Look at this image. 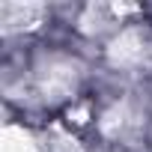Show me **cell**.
Instances as JSON below:
<instances>
[{
  "mask_svg": "<svg viewBox=\"0 0 152 152\" xmlns=\"http://www.w3.org/2000/svg\"><path fill=\"white\" fill-rule=\"evenodd\" d=\"M75 78H78V66L69 60H54L45 75H42V90L48 99H63L75 90Z\"/></svg>",
  "mask_w": 152,
  "mask_h": 152,
  "instance_id": "cell-1",
  "label": "cell"
},
{
  "mask_svg": "<svg viewBox=\"0 0 152 152\" xmlns=\"http://www.w3.org/2000/svg\"><path fill=\"white\" fill-rule=\"evenodd\" d=\"M45 9L39 3H0V24L6 33L12 30H30L42 21Z\"/></svg>",
  "mask_w": 152,
  "mask_h": 152,
  "instance_id": "cell-2",
  "label": "cell"
},
{
  "mask_svg": "<svg viewBox=\"0 0 152 152\" xmlns=\"http://www.w3.org/2000/svg\"><path fill=\"white\" fill-rule=\"evenodd\" d=\"M143 51V39L137 30H125L110 42V60L113 63H134Z\"/></svg>",
  "mask_w": 152,
  "mask_h": 152,
  "instance_id": "cell-3",
  "label": "cell"
},
{
  "mask_svg": "<svg viewBox=\"0 0 152 152\" xmlns=\"http://www.w3.org/2000/svg\"><path fill=\"white\" fill-rule=\"evenodd\" d=\"M0 152H36V143L21 128H3V134H0Z\"/></svg>",
  "mask_w": 152,
  "mask_h": 152,
  "instance_id": "cell-4",
  "label": "cell"
},
{
  "mask_svg": "<svg viewBox=\"0 0 152 152\" xmlns=\"http://www.w3.org/2000/svg\"><path fill=\"white\" fill-rule=\"evenodd\" d=\"M122 122H125V110H122V107H113V110L104 113L102 128H104V134H116V131L122 128Z\"/></svg>",
  "mask_w": 152,
  "mask_h": 152,
  "instance_id": "cell-5",
  "label": "cell"
},
{
  "mask_svg": "<svg viewBox=\"0 0 152 152\" xmlns=\"http://www.w3.org/2000/svg\"><path fill=\"white\" fill-rule=\"evenodd\" d=\"M72 116H75V122H87V107H78Z\"/></svg>",
  "mask_w": 152,
  "mask_h": 152,
  "instance_id": "cell-6",
  "label": "cell"
},
{
  "mask_svg": "<svg viewBox=\"0 0 152 152\" xmlns=\"http://www.w3.org/2000/svg\"><path fill=\"white\" fill-rule=\"evenodd\" d=\"M113 12H116V15H122V12H134V6H122V3H116Z\"/></svg>",
  "mask_w": 152,
  "mask_h": 152,
  "instance_id": "cell-7",
  "label": "cell"
}]
</instances>
